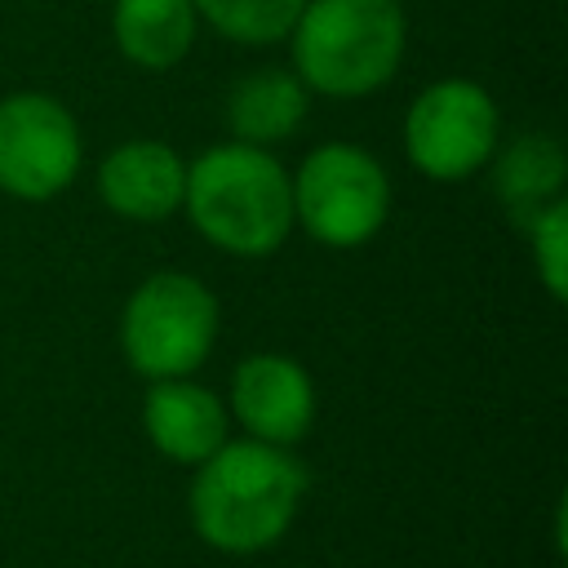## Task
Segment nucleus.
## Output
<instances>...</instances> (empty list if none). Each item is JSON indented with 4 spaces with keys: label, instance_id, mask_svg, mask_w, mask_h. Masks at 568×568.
I'll list each match as a JSON object with an SVG mask.
<instances>
[{
    "label": "nucleus",
    "instance_id": "obj_2",
    "mask_svg": "<svg viewBox=\"0 0 568 568\" xmlns=\"http://www.w3.org/2000/svg\"><path fill=\"white\" fill-rule=\"evenodd\" d=\"M182 209L213 248L271 257L293 231V182L266 146L231 138L186 160Z\"/></svg>",
    "mask_w": 568,
    "mask_h": 568
},
{
    "label": "nucleus",
    "instance_id": "obj_5",
    "mask_svg": "<svg viewBox=\"0 0 568 568\" xmlns=\"http://www.w3.org/2000/svg\"><path fill=\"white\" fill-rule=\"evenodd\" d=\"M293 182V222L324 248H359L390 217V178L355 142H320L302 155Z\"/></svg>",
    "mask_w": 568,
    "mask_h": 568
},
{
    "label": "nucleus",
    "instance_id": "obj_14",
    "mask_svg": "<svg viewBox=\"0 0 568 568\" xmlns=\"http://www.w3.org/2000/svg\"><path fill=\"white\" fill-rule=\"evenodd\" d=\"M200 22L235 44H275L288 36L302 0H191Z\"/></svg>",
    "mask_w": 568,
    "mask_h": 568
},
{
    "label": "nucleus",
    "instance_id": "obj_11",
    "mask_svg": "<svg viewBox=\"0 0 568 568\" xmlns=\"http://www.w3.org/2000/svg\"><path fill=\"white\" fill-rule=\"evenodd\" d=\"M311 111V89L297 80V71L288 67H257L248 75H240L226 93V129L235 142H253V146H271L293 138L306 124Z\"/></svg>",
    "mask_w": 568,
    "mask_h": 568
},
{
    "label": "nucleus",
    "instance_id": "obj_3",
    "mask_svg": "<svg viewBox=\"0 0 568 568\" xmlns=\"http://www.w3.org/2000/svg\"><path fill=\"white\" fill-rule=\"evenodd\" d=\"M408 18L399 0H302L288 49L297 80L320 98H373L404 62Z\"/></svg>",
    "mask_w": 568,
    "mask_h": 568
},
{
    "label": "nucleus",
    "instance_id": "obj_10",
    "mask_svg": "<svg viewBox=\"0 0 568 568\" xmlns=\"http://www.w3.org/2000/svg\"><path fill=\"white\" fill-rule=\"evenodd\" d=\"M186 160L160 138H133L98 164V200L129 222H164L182 209Z\"/></svg>",
    "mask_w": 568,
    "mask_h": 568
},
{
    "label": "nucleus",
    "instance_id": "obj_7",
    "mask_svg": "<svg viewBox=\"0 0 568 568\" xmlns=\"http://www.w3.org/2000/svg\"><path fill=\"white\" fill-rule=\"evenodd\" d=\"M84 160L75 115L40 89L0 98V191L22 204L58 200Z\"/></svg>",
    "mask_w": 568,
    "mask_h": 568
},
{
    "label": "nucleus",
    "instance_id": "obj_1",
    "mask_svg": "<svg viewBox=\"0 0 568 568\" xmlns=\"http://www.w3.org/2000/svg\"><path fill=\"white\" fill-rule=\"evenodd\" d=\"M306 466L293 448L262 439H226L195 466L186 488V515L195 537L217 555L271 550L306 501Z\"/></svg>",
    "mask_w": 568,
    "mask_h": 568
},
{
    "label": "nucleus",
    "instance_id": "obj_13",
    "mask_svg": "<svg viewBox=\"0 0 568 568\" xmlns=\"http://www.w3.org/2000/svg\"><path fill=\"white\" fill-rule=\"evenodd\" d=\"M488 164H493V191L515 217H528L541 204L564 195L568 160H564V146L550 133H524L510 146L493 151Z\"/></svg>",
    "mask_w": 568,
    "mask_h": 568
},
{
    "label": "nucleus",
    "instance_id": "obj_15",
    "mask_svg": "<svg viewBox=\"0 0 568 568\" xmlns=\"http://www.w3.org/2000/svg\"><path fill=\"white\" fill-rule=\"evenodd\" d=\"M528 231V248H532V271L541 280V288L564 302L568 297V200H550L537 213L524 217Z\"/></svg>",
    "mask_w": 568,
    "mask_h": 568
},
{
    "label": "nucleus",
    "instance_id": "obj_4",
    "mask_svg": "<svg viewBox=\"0 0 568 568\" xmlns=\"http://www.w3.org/2000/svg\"><path fill=\"white\" fill-rule=\"evenodd\" d=\"M217 297L200 275L186 271H155L146 275L120 311V351L124 364L146 377H191L213 342H217Z\"/></svg>",
    "mask_w": 568,
    "mask_h": 568
},
{
    "label": "nucleus",
    "instance_id": "obj_6",
    "mask_svg": "<svg viewBox=\"0 0 568 568\" xmlns=\"http://www.w3.org/2000/svg\"><path fill=\"white\" fill-rule=\"evenodd\" d=\"M497 102L479 80L444 75L404 111V155L430 182H462L488 169L497 151Z\"/></svg>",
    "mask_w": 568,
    "mask_h": 568
},
{
    "label": "nucleus",
    "instance_id": "obj_8",
    "mask_svg": "<svg viewBox=\"0 0 568 568\" xmlns=\"http://www.w3.org/2000/svg\"><path fill=\"white\" fill-rule=\"evenodd\" d=\"M226 413L248 439L293 448L315 426V382L293 355L257 351L235 364Z\"/></svg>",
    "mask_w": 568,
    "mask_h": 568
},
{
    "label": "nucleus",
    "instance_id": "obj_12",
    "mask_svg": "<svg viewBox=\"0 0 568 568\" xmlns=\"http://www.w3.org/2000/svg\"><path fill=\"white\" fill-rule=\"evenodd\" d=\"M200 31V13L191 0H115L111 9V40L124 62L142 71L178 67Z\"/></svg>",
    "mask_w": 568,
    "mask_h": 568
},
{
    "label": "nucleus",
    "instance_id": "obj_9",
    "mask_svg": "<svg viewBox=\"0 0 568 568\" xmlns=\"http://www.w3.org/2000/svg\"><path fill=\"white\" fill-rule=\"evenodd\" d=\"M226 426H231L226 399L217 390H209L204 382H195V377L146 382L142 430L160 457H169L178 466H200L231 439Z\"/></svg>",
    "mask_w": 568,
    "mask_h": 568
}]
</instances>
